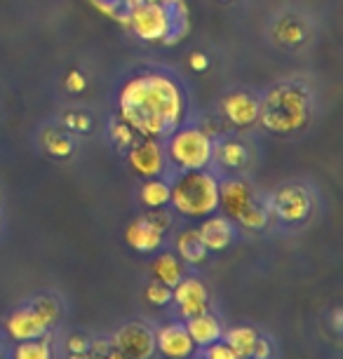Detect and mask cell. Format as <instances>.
<instances>
[{
    "mask_svg": "<svg viewBox=\"0 0 343 359\" xmlns=\"http://www.w3.org/2000/svg\"><path fill=\"white\" fill-rule=\"evenodd\" d=\"M146 221L149 223H153L160 233H165L167 228H170V214H165V212H153V214H146Z\"/></svg>",
    "mask_w": 343,
    "mask_h": 359,
    "instance_id": "obj_30",
    "label": "cell"
},
{
    "mask_svg": "<svg viewBox=\"0 0 343 359\" xmlns=\"http://www.w3.org/2000/svg\"><path fill=\"white\" fill-rule=\"evenodd\" d=\"M118 113L134 134L144 139H165L184 123L186 99L172 78L144 73L123 85L118 94Z\"/></svg>",
    "mask_w": 343,
    "mask_h": 359,
    "instance_id": "obj_1",
    "label": "cell"
},
{
    "mask_svg": "<svg viewBox=\"0 0 343 359\" xmlns=\"http://www.w3.org/2000/svg\"><path fill=\"white\" fill-rule=\"evenodd\" d=\"M257 331L250 329V327H238V329H231L226 334V345L231 348L238 359H247L252 357V350H254V343H257Z\"/></svg>",
    "mask_w": 343,
    "mask_h": 359,
    "instance_id": "obj_19",
    "label": "cell"
},
{
    "mask_svg": "<svg viewBox=\"0 0 343 359\" xmlns=\"http://www.w3.org/2000/svg\"><path fill=\"white\" fill-rule=\"evenodd\" d=\"M125 240H127V245L134 249V252L151 254V252H156V249H160V245H163V233H160L153 223L146 221V216H141V219L132 221L130 226H127Z\"/></svg>",
    "mask_w": 343,
    "mask_h": 359,
    "instance_id": "obj_13",
    "label": "cell"
},
{
    "mask_svg": "<svg viewBox=\"0 0 343 359\" xmlns=\"http://www.w3.org/2000/svg\"><path fill=\"white\" fill-rule=\"evenodd\" d=\"M66 345H69V350L71 352H87V348H90V343H87V338L85 336H71L69 338V343H66Z\"/></svg>",
    "mask_w": 343,
    "mask_h": 359,
    "instance_id": "obj_32",
    "label": "cell"
},
{
    "mask_svg": "<svg viewBox=\"0 0 343 359\" xmlns=\"http://www.w3.org/2000/svg\"><path fill=\"white\" fill-rule=\"evenodd\" d=\"M92 3L97 5L102 12H106V15H111L113 19H120V22L125 24L130 10L137 3H141V0H92Z\"/></svg>",
    "mask_w": 343,
    "mask_h": 359,
    "instance_id": "obj_23",
    "label": "cell"
},
{
    "mask_svg": "<svg viewBox=\"0 0 343 359\" xmlns=\"http://www.w3.org/2000/svg\"><path fill=\"white\" fill-rule=\"evenodd\" d=\"M66 83H69L66 87H69L71 92H80V90H83V87H85V78L80 76L78 71H73L71 76H69V80H66Z\"/></svg>",
    "mask_w": 343,
    "mask_h": 359,
    "instance_id": "obj_33",
    "label": "cell"
},
{
    "mask_svg": "<svg viewBox=\"0 0 343 359\" xmlns=\"http://www.w3.org/2000/svg\"><path fill=\"white\" fill-rule=\"evenodd\" d=\"M193 345L186 327L181 324H167L158 334V350L170 359H186L193 352Z\"/></svg>",
    "mask_w": 343,
    "mask_h": 359,
    "instance_id": "obj_14",
    "label": "cell"
},
{
    "mask_svg": "<svg viewBox=\"0 0 343 359\" xmlns=\"http://www.w3.org/2000/svg\"><path fill=\"white\" fill-rule=\"evenodd\" d=\"M306 38V29H304V22L294 17H285L282 22L275 24V40L285 47H299L304 43Z\"/></svg>",
    "mask_w": 343,
    "mask_h": 359,
    "instance_id": "obj_20",
    "label": "cell"
},
{
    "mask_svg": "<svg viewBox=\"0 0 343 359\" xmlns=\"http://www.w3.org/2000/svg\"><path fill=\"white\" fill-rule=\"evenodd\" d=\"M153 270H156V277L165 287H177L181 280V263L174 259L172 254H163L158 256L156 263H153Z\"/></svg>",
    "mask_w": 343,
    "mask_h": 359,
    "instance_id": "obj_21",
    "label": "cell"
},
{
    "mask_svg": "<svg viewBox=\"0 0 343 359\" xmlns=\"http://www.w3.org/2000/svg\"><path fill=\"white\" fill-rule=\"evenodd\" d=\"M191 66L195 71H205L207 69V57H205V54H200V52L191 54Z\"/></svg>",
    "mask_w": 343,
    "mask_h": 359,
    "instance_id": "obj_34",
    "label": "cell"
},
{
    "mask_svg": "<svg viewBox=\"0 0 343 359\" xmlns=\"http://www.w3.org/2000/svg\"><path fill=\"white\" fill-rule=\"evenodd\" d=\"M273 212L287 223H297L304 221L308 212H311V198L304 188L299 186H287L282 191L275 193L273 200Z\"/></svg>",
    "mask_w": 343,
    "mask_h": 359,
    "instance_id": "obj_8",
    "label": "cell"
},
{
    "mask_svg": "<svg viewBox=\"0 0 343 359\" xmlns=\"http://www.w3.org/2000/svg\"><path fill=\"white\" fill-rule=\"evenodd\" d=\"M186 331H188V336H191V341L195 345H212V343H217L219 336H221L219 322L207 313L188 317Z\"/></svg>",
    "mask_w": 343,
    "mask_h": 359,
    "instance_id": "obj_17",
    "label": "cell"
},
{
    "mask_svg": "<svg viewBox=\"0 0 343 359\" xmlns=\"http://www.w3.org/2000/svg\"><path fill=\"white\" fill-rule=\"evenodd\" d=\"M207 359H238V355L228 348V345L224 343H212L210 345V350H207Z\"/></svg>",
    "mask_w": 343,
    "mask_h": 359,
    "instance_id": "obj_28",
    "label": "cell"
},
{
    "mask_svg": "<svg viewBox=\"0 0 343 359\" xmlns=\"http://www.w3.org/2000/svg\"><path fill=\"white\" fill-rule=\"evenodd\" d=\"M111 134L116 137V141L120 146H132L134 144V130L130 125H125L123 120H118V123L111 127Z\"/></svg>",
    "mask_w": 343,
    "mask_h": 359,
    "instance_id": "obj_27",
    "label": "cell"
},
{
    "mask_svg": "<svg viewBox=\"0 0 343 359\" xmlns=\"http://www.w3.org/2000/svg\"><path fill=\"white\" fill-rule=\"evenodd\" d=\"M165 148L158 139L134 141L130 148V165L141 176H160L165 172Z\"/></svg>",
    "mask_w": 343,
    "mask_h": 359,
    "instance_id": "obj_7",
    "label": "cell"
},
{
    "mask_svg": "<svg viewBox=\"0 0 343 359\" xmlns=\"http://www.w3.org/2000/svg\"><path fill=\"white\" fill-rule=\"evenodd\" d=\"M125 24L134 31V36L146 43L170 45L172 40H179L174 29H179L181 36L186 33V5L184 0H167V3L141 0L130 10Z\"/></svg>",
    "mask_w": 343,
    "mask_h": 359,
    "instance_id": "obj_3",
    "label": "cell"
},
{
    "mask_svg": "<svg viewBox=\"0 0 343 359\" xmlns=\"http://www.w3.org/2000/svg\"><path fill=\"white\" fill-rule=\"evenodd\" d=\"M141 202L151 209H158L170 202V186L160 179H151L146 181L144 188H141Z\"/></svg>",
    "mask_w": 343,
    "mask_h": 359,
    "instance_id": "obj_22",
    "label": "cell"
},
{
    "mask_svg": "<svg viewBox=\"0 0 343 359\" xmlns=\"http://www.w3.org/2000/svg\"><path fill=\"white\" fill-rule=\"evenodd\" d=\"M106 359H132V357H127V355H123V352L113 350V352H109V355H106Z\"/></svg>",
    "mask_w": 343,
    "mask_h": 359,
    "instance_id": "obj_35",
    "label": "cell"
},
{
    "mask_svg": "<svg viewBox=\"0 0 343 359\" xmlns=\"http://www.w3.org/2000/svg\"><path fill=\"white\" fill-rule=\"evenodd\" d=\"M177 252L184 261L188 263H203L207 259V247L203 245L200 240V233L198 230H186L177 237Z\"/></svg>",
    "mask_w": 343,
    "mask_h": 359,
    "instance_id": "obj_18",
    "label": "cell"
},
{
    "mask_svg": "<svg viewBox=\"0 0 343 359\" xmlns=\"http://www.w3.org/2000/svg\"><path fill=\"white\" fill-rule=\"evenodd\" d=\"M170 202L188 219H205L219 207V181L205 169H191L170 188Z\"/></svg>",
    "mask_w": 343,
    "mask_h": 359,
    "instance_id": "obj_4",
    "label": "cell"
},
{
    "mask_svg": "<svg viewBox=\"0 0 343 359\" xmlns=\"http://www.w3.org/2000/svg\"><path fill=\"white\" fill-rule=\"evenodd\" d=\"M252 357L254 359H268V357H271V345H268L266 341H261V338H257L254 350H252Z\"/></svg>",
    "mask_w": 343,
    "mask_h": 359,
    "instance_id": "obj_31",
    "label": "cell"
},
{
    "mask_svg": "<svg viewBox=\"0 0 343 359\" xmlns=\"http://www.w3.org/2000/svg\"><path fill=\"white\" fill-rule=\"evenodd\" d=\"M71 359H90L87 352H71Z\"/></svg>",
    "mask_w": 343,
    "mask_h": 359,
    "instance_id": "obj_37",
    "label": "cell"
},
{
    "mask_svg": "<svg viewBox=\"0 0 343 359\" xmlns=\"http://www.w3.org/2000/svg\"><path fill=\"white\" fill-rule=\"evenodd\" d=\"M212 160H217L219 165L226 167V169H240L250 162V151H247V146L240 144V141L226 139V141L214 144Z\"/></svg>",
    "mask_w": 343,
    "mask_h": 359,
    "instance_id": "obj_16",
    "label": "cell"
},
{
    "mask_svg": "<svg viewBox=\"0 0 343 359\" xmlns=\"http://www.w3.org/2000/svg\"><path fill=\"white\" fill-rule=\"evenodd\" d=\"M17 359H52V352H50V345L45 341L38 343V341H22L17 350Z\"/></svg>",
    "mask_w": 343,
    "mask_h": 359,
    "instance_id": "obj_25",
    "label": "cell"
},
{
    "mask_svg": "<svg viewBox=\"0 0 343 359\" xmlns=\"http://www.w3.org/2000/svg\"><path fill=\"white\" fill-rule=\"evenodd\" d=\"M146 298L153 306H167L172 301V289L165 287L163 282H151L149 289H146Z\"/></svg>",
    "mask_w": 343,
    "mask_h": 359,
    "instance_id": "obj_26",
    "label": "cell"
},
{
    "mask_svg": "<svg viewBox=\"0 0 343 359\" xmlns=\"http://www.w3.org/2000/svg\"><path fill=\"white\" fill-rule=\"evenodd\" d=\"M200 240L207 247V252H221L233 242V226L226 216H212L203 223V228L198 230Z\"/></svg>",
    "mask_w": 343,
    "mask_h": 359,
    "instance_id": "obj_15",
    "label": "cell"
},
{
    "mask_svg": "<svg viewBox=\"0 0 343 359\" xmlns=\"http://www.w3.org/2000/svg\"><path fill=\"white\" fill-rule=\"evenodd\" d=\"M113 350L132 359H151L156 350V338L144 324H127L113 336Z\"/></svg>",
    "mask_w": 343,
    "mask_h": 359,
    "instance_id": "obj_6",
    "label": "cell"
},
{
    "mask_svg": "<svg viewBox=\"0 0 343 359\" xmlns=\"http://www.w3.org/2000/svg\"><path fill=\"white\" fill-rule=\"evenodd\" d=\"M47 151L52 155H57V158H64V155H69L73 151V146L69 139H52L50 144H47Z\"/></svg>",
    "mask_w": 343,
    "mask_h": 359,
    "instance_id": "obj_29",
    "label": "cell"
},
{
    "mask_svg": "<svg viewBox=\"0 0 343 359\" xmlns=\"http://www.w3.org/2000/svg\"><path fill=\"white\" fill-rule=\"evenodd\" d=\"M252 202H257L254 200V191L245 181L228 179L224 184H219V205L224 207V212L231 216V219L238 221V216L245 212Z\"/></svg>",
    "mask_w": 343,
    "mask_h": 359,
    "instance_id": "obj_12",
    "label": "cell"
},
{
    "mask_svg": "<svg viewBox=\"0 0 343 359\" xmlns=\"http://www.w3.org/2000/svg\"><path fill=\"white\" fill-rule=\"evenodd\" d=\"M50 329V324L43 315L38 313L36 306L31 308H24V310H17L15 315L8 320V331L15 341H36Z\"/></svg>",
    "mask_w": 343,
    "mask_h": 359,
    "instance_id": "obj_11",
    "label": "cell"
},
{
    "mask_svg": "<svg viewBox=\"0 0 343 359\" xmlns=\"http://www.w3.org/2000/svg\"><path fill=\"white\" fill-rule=\"evenodd\" d=\"M214 141L207 132L198 127H186V130L174 132L167 144V158L184 172L191 169H205L212 162Z\"/></svg>",
    "mask_w": 343,
    "mask_h": 359,
    "instance_id": "obj_5",
    "label": "cell"
},
{
    "mask_svg": "<svg viewBox=\"0 0 343 359\" xmlns=\"http://www.w3.org/2000/svg\"><path fill=\"white\" fill-rule=\"evenodd\" d=\"M313 115V94L308 85L299 80L275 85L273 90L259 101V120L266 130L289 134L308 125Z\"/></svg>",
    "mask_w": 343,
    "mask_h": 359,
    "instance_id": "obj_2",
    "label": "cell"
},
{
    "mask_svg": "<svg viewBox=\"0 0 343 359\" xmlns=\"http://www.w3.org/2000/svg\"><path fill=\"white\" fill-rule=\"evenodd\" d=\"M174 301L179 306V313L184 317H195L207 313V289L200 280H179V284L174 287Z\"/></svg>",
    "mask_w": 343,
    "mask_h": 359,
    "instance_id": "obj_9",
    "label": "cell"
},
{
    "mask_svg": "<svg viewBox=\"0 0 343 359\" xmlns=\"http://www.w3.org/2000/svg\"><path fill=\"white\" fill-rule=\"evenodd\" d=\"M224 115L231 125L245 127L259 120V99L250 92H233L224 99Z\"/></svg>",
    "mask_w": 343,
    "mask_h": 359,
    "instance_id": "obj_10",
    "label": "cell"
},
{
    "mask_svg": "<svg viewBox=\"0 0 343 359\" xmlns=\"http://www.w3.org/2000/svg\"><path fill=\"white\" fill-rule=\"evenodd\" d=\"M334 329L336 331L341 329V310H336V313H334Z\"/></svg>",
    "mask_w": 343,
    "mask_h": 359,
    "instance_id": "obj_36",
    "label": "cell"
},
{
    "mask_svg": "<svg viewBox=\"0 0 343 359\" xmlns=\"http://www.w3.org/2000/svg\"><path fill=\"white\" fill-rule=\"evenodd\" d=\"M238 221L242 223L245 228H250V230H261L266 226V221H268V216H266V209L264 207H259L257 202H252L250 207L245 209L240 216H238Z\"/></svg>",
    "mask_w": 343,
    "mask_h": 359,
    "instance_id": "obj_24",
    "label": "cell"
}]
</instances>
